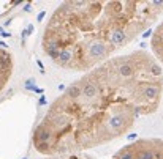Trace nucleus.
Masks as SVG:
<instances>
[{
	"instance_id": "39448f33",
	"label": "nucleus",
	"mask_w": 163,
	"mask_h": 159,
	"mask_svg": "<svg viewBox=\"0 0 163 159\" xmlns=\"http://www.w3.org/2000/svg\"><path fill=\"white\" fill-rule=\"evenodd\" d=\"M150 49L158 63L163 65V21L155 27L152 38H150Z\"/></svg>"
},
{
	"instance_id": "423d86ee",
	"label": "nucleus",
	"mask_w": 163,
	"mask_h": 159,
	"mask_svg": "<svg viewBox=\"0 0 163 159\" xmlns=\"http://www.w3.org/2000/svg\"><path fill=\"white\" fill-rule=\"evenodd\" d=\"M44 159H95L87 153H75V154H60V156H46Z\"/></svg>"
},
{
	"instance_id": "7ed1b4c3",
	"label": "nucleus",
	"mask_w": 163,
	"mask_h": 159,
	"mask_svg": "<svg viewBox=\"0 0 163 159\" xmlns=\"http://www.w3.org/2000/svg\"><path fill=\"white\" fill-rule=\"evenodd\" d=\"M111 159H163V140L139 139L120 148Z\"/></svg>"
},
{
	"instance_id": "f03ea898",
	"label": "nucleus",
	"mask_w": 163,
	"mask_h": 159,
	"mask_svg": "<svg viewBox=\"0 0 163 159\" xmlns=\"http://www.w3.org/2000/svg\"><path fill=\"white\" fill-rule=\"evenodd\" d=\"M163 14V0L64 2L46 24L41 46L67 71H90L109 60Z\"/></svg>"
},
{
	"instance_id": "f257e3e1",
	"label": "nucleus",
	"mask_w": 163,
	"mask_h": 159,
	"mask_svg": "<svg viewBox=\"0 0 163 159\" xmlns=\"http://www.w3.org/2000/svg\"><path fill=\"white\" fill-rule=\"evenodd\" d=\"M163 69L146 50L119 55L73 82L46 110L32 143L44 156L86 153L122 137L162 103Z\"/></svg>"
},
{
	"instance_id": "20e7f679",
	"label": "nucleus",
	"mask_w": 163,
	"mask_h": 159,
	"mask_svg": "<svg viewBox=\"0 0 163 159\" xmlns=\"http://www.w3.org/2000/svg\"><path fill=\"white\" fill-rule=\"evenodd\" d=\"M13 74V55L0 47V91L6 87Z\"/></svg>"
}]
</instances>
